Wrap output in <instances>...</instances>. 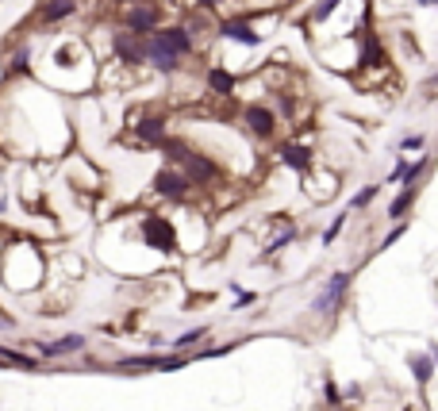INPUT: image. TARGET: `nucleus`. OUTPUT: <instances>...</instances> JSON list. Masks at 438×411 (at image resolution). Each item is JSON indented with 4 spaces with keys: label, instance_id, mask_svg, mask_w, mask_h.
I'll return each mask as SVG.
<instances>
[{
    "label": "nucleus",
    "instance_id": "obj_4",
    "mask_svg": "<svg viewBox=\"0 0 438 411\" xmlns=\"http://www.w3.org/2000/svg\"><path fill=\"white\" fill-rule=\"evenodd\" d=\"M189 358L185 354H169V358H158V354H135V358H119L116 369H185Z\"/></svg>",
    "mask_w": 438,
    "mask_h": 411
},
{
    "label": "nucleus",
    "instance_id": "obj_35",
    "mask_svg": "<svg viewBox=\"0 0 438 411\" xmlns=\"http://www.w3.org/2000/svg\"><path fill=\"white\" fill-rule=\"evenodd\" d=\"M119 4H135V0H119Z\"/></svg>",
    "mask_w": 438,
    "mask_h": 411
},
{
    "label": "nucleus",
    "instance_id": "obj_20",
    "mask_svg": "<svg viewBox=\"0 0 438 411\" xmlns=\"http://www.w3.org/2000/svg\"><path fill=\"white\" fill-rule=\"evenodd\" d=\"M346 219H350V208H346L342 215H335V219H331V227L323 230V246H331V242L339 239V235H342V227H346Z\"/></svg>",
    "mask_w": 438,
    "mask_h": 411
},
{
    "label": "nucleus",
    "instance_id": "obj_8",
    "mask_svg": "<svg viewBox=\"0 0 438 411\" xmlns=\"http://www.w3.org/2000/svg\"><path fill=\"white\" fill-rule=\"evenodd\" d=\"M242 119H246V127L258 135V139H273V131H277V119H273V112H269V108H262V104H246Z\"/></svg>",
    "mask_w": 438,
    "mask_h": 411
},
{
    "label": "nucleus",
    "instance_id": "obj_3",
    "mask_svg": "<svg viewBox=\"0 0 438 411\" xmlns=\"http://www.w3.org/2000/svg\"><path fill=\"white\" fill-rule=\"evenodd\" d=\"M158 24H162V8H158V4H142V0H135L131 8L124 12V27L131 35H154Z\"/></svg>",
    "mask_w": 438,
    "mask_h": 411
},
{
    "label": "nucleus",
    "instance_id": "obj_33",
    "mask_svg": "<svg viewBox=\"0 0 438 411\" xmlns=\"http://www.w3.org/2000/svg\"><path fill=\"white\" fill-rule=\"evenodd\" d=\"M427 354L435 358V369H438V342H430V346H427Z\"/></svg>",
    "mask_w": 438,
    "mask_h": 411
},
{
    "label": "nucleus",
    "instance_id": "obj_23",
    "mask_svg": "<svg viewBox=\"0 0 438 411\" xmlns=\"http://www.w3.org/2000/svg\"><path fill=\"white\" fill-rule=\"evenodd\" d=\"M427 165H430V158H427V154H423V158H415V162L407 165V173H404V189H415V177H419V173L427 169Z\"/></svg>",
    "mask_w": 438,
    "mask_h": 411
},
{
    "label": "nucleus",
    "instance_id": "obj_7",
    "mask_svg": "<svg viewBox=\"0 0 438 411\" xmlns=\"http://www.w3.org/2000/svg\"><path fill=\"white\" fill-rule=\"evenodd\" d=\"M85 342H89L85 335H62L58 342H35V350L42 358H69V354H81Z\"/></svg>",
    "mask_w": 438,
    "mask_h": 411
},
{
    "label": "nucleus",
    "instance_id": "obj_5",
    "mask_svg": "<svg viewBox=\"0 0 438 411\" xmlns=\"http://www.w3.org/2000/svg\"><path fill=\"white\" fill-rule=\"evenodd\" d=\"M189 189H192V185H189V177H185V173H177V169H158L154 173V192H158V196L181 200Z\"/></svg>",
    "mask_w": 438,
    "mask_h": 411
},
{
    "label": "nucleus",
    "instance_id": "obj_26",
    "mask_svg": "<svg viewBox=\"0 0 438 411\" xmlns=\"http://www.w3.org/2000/svg\"><path fill=\"white\" fill-rule=\"evenodd\" d=\"M292 239H296V227H289V230H285V235H277V239L269 242V250H273V254H277V250H281V246H289Z\"/></svg>",
    "mask_w": 438,
    "mask_h": 411
},
{
    "label": "nucleus",
    "instance_id": "obj_25",
    "mask_svg": "<svg viewBox=\"0 0 438 411\" xmlns=\"http://www.w3.org/2000/svg\"><path fill=\"white\" fill-rule=\"evenodd\" d=\"M377 192H380V185H365L357 196H350V208H365V204H373L377 200Z\"/></svg>",
    "mask_w": 438,
    "mask_h": 411
},
{
    "label": "nucleus",
    "instance_id": "obj_21",
    "mask_svg": "<svg viewBox=\"0 0 438 411\" xmlns=\"http://www.w3.org/2000/svg\"><path fill=\"white\" fill-rule=\"evenodd\" d=\"M162 150H166V158H169V162H177V165H185V158H189V146L177 142V139H166V142H162Z\"/></svg>",
    "mask_w": 438,
    "mask_h": 411
},
{
    "label": "nucleus",
    "instance_id": "obj_9",
    "mask_svg": "<svg viewBox=\"0 0 438 411\" xmlns=\"http://www.w3.org/2000/svg\"><path fill=\"white\" fill-rule=\"evenodd\" d=\"M185 177H189V185H212L219 177V165L208 162L204 154H189L185 158Z\"/></svg>",
    "mask_w": 438,
    "mask_h": 411
},
{
    "label": "nucleus",
    "instance_id": "obj_13",
    "mask_svg": "<svg viewBox=\"0 0 438 411\" xmlns=\"http://www.w3.org/2000/svg\"><path fill=\"white\" fill-rule=\"evenodd\" d=\"M407 365H412V377L419 388L430 385V377H435V358L430 354H407Z\"/></svg>",
    "mask_w": 438,
    "mask_h": 411
},
{
    "label": "nucleus",
    "instance_id": "obj_29",
    "mask_svg": "<svg viewBox=\"0 0 438 411\" xmlns=\"http://www.w3.org/2000/svg\"><path fill=\"white\" fill-rule=\"evenodd\" d=\"M335 4H339V0H323L319 8H315V19H327V16L335 12Z\"/></svg>",
    "mask_w": 438,
    "mask_h": 411
},
{
    "label": "nucleus",
    "instance_id": "obj_30",
    "mask_svg": "<svg viewBox=\"0 0 438 411\" xmlns=\"http://www.w3.org/2000/svg\"><path fill=\"white\" fill-rule=\"evenodd\" d=\"M12 69H16V74H24V69H27V50H19V54H16V62H12Z\"/></svg>",
    "mask_w": 438,
    "mask_h": 411
},
{
    "label": "nucleus",
    "instance_id": "obj_18",
    "mask_svg": "<svg viewBox=\"0 0 438 411\" xmlns=\"http://www.w3.org/2000/svg\"><path fill=\"white\" fill-rule=\"evenodd\" d=\"M139 139L162 146V142H166V124H162V119H146V124L139 127Z\"/></svg>",
    "mask_w": 438,
    "mask_h": 411
},
{
    "label": "nucleus",
    "instance_id": "obj_6",
    "mask_svg": "<svg viewBox=\"0 0 438 411\" xmlns=\"http://www.w3.org/2000/svg\"><path fill=\"white\" fill-rule=\"evenodd\" d=\"M150 42H158L162 50H169V54H177V58L192 50V39H189L185 27H158V31L150 35Z\"/></svg>",
    "mask_w": 438,
    "mask_h": 411
},
{
    "label": "nucleus",
    "instance_id": "obj_28",
    "mask_svg": "<svg viewBox=\"0 0 438 411\" xmlns=\"http://www.w3.org/2000/svg\"><path fill=\"white\" fill-rule=\"evenodd\" d=\"M423 142H427L423 135H407V139L400 142V150H423Z\"/></svg>",
    "mask_w": 438,
    "mask_h": 411
},
{
    "label": "nucleus",
    "instance_id": "obj_11",
    "mask_svg": "<svg viewBox=\"0 0 438 411\" xmlns=\"http://www.w3.org/2000/svg\"><path fill=\"white\" fill-rule=\"evenodd\" d=\"M116 54L124 58L127 66L146 62V42H142V35H119V39H116Z\"/></svg>",
    "mask_w": 438,
    "mask_h": 411
},
{
    "label": "nucleus",
    "instance_id": "obj_17",
    "mask_svg": "<svg viewBox=\"0 0 438 411\" xmlns=\"http://www.w3.org/2000/svg\"><path fill=\"white\" fill-rule=\"evenodd\" d=\"M0 358L12 365V369H27V373H35L39 369V358H31V354H19V350H0Z\"/></svg>",
    "mask_w": 438,
    "mask_h": 411
},
{
    "label": "nucleus",
    "instance_id": "obj_36",
    "mask_svg": "<svg viewBox=\"0 0 438 411\" xmlns=\"http://www.w3.org/2000/svg\"><path fill=\"white\" fill-rule=\"evenodd\" d=\"M423 4H427V0H423Z\"/></svg>",
    "mask_w": 438,
    "mask_h": 411
},
{
    "label": "nucleus",
    "instance_id": "obj_2",
    "mask_svg": "<svg viewBox=\"0 0 438 411\" xmlns=\"http://www.w3.org/2000/svg\"><path fill=\"white\" fill-rule=\"evenodd\" d=\"M142 239L150 242V250H162V254H174L177 250V230L166 215H146L142 219Z\"/></svg>",
    "mask_w": 438,
    "mask_h": 411
},
{
    "label": "nucleus",
    "instance_id": "obj_24",
    "mask_svg": "<svg viewBox=\"0 0 438 411\" xmlns=\"http://www.w3.org/2000/svg\"><path fill=\"white\" fill-rule=\"evenodd\" d=\"M404 230H407V223H396V227H392L389 235H385V239H380V246L373 250V254H385V250H389V246H396V242L404 239Z\"/></svg>",
    "mask_w": 438,
    "mask_h": 411
},
{
    "label": "nucleus",
    "instance_id": "obj_14",
    "mask_svg": "<svg viewBox=\"0 0 438 411\" xmlns=\"http://www.w3.org/2000/svg\"><path fill=\"white\" fill-rule=\"evenodd\" d=\"M74 0H47V4H42V19H47V24H54V19H66V16H74Z\"/></svg>",
    "mask_w": 438,
    "mask_h": 411
},
{
    "label": "nucleus",
    "instance_id": "obj_37",
    "mask_svg": "<svg viewBox=\"0 0 438 411\" xmlns=\"http://www.w3.org/2000/svg\"><path fill=\"white\" fill-rule=\"evenodd\" d=\"M435 4H438V0H435Z\"/></svg>",
    "mask_w": 438,
    "mask_h": 411
},
{
    "label": "nucleus",
    "instance_id": "obj_16",
    "mask_svg": "<svg viewBox=\"0 0 438 411\" xmlns=\"http://www.w3.org/2000/svg\"><path fill=\"white\" fill-rule=\"evenodd\" d=\"M281 162L292 165V169L308 173V165H312V154H308L304 146H281Z\"/></svg>",
    "mask_w": 438,
    "mask_h": 411
},
{
    "label": "nucleus",
    "instance_id": "obj_1",
    "mask_svg": "<svg viewBox=\"0 0 438 411\" xmlns=\"http://www.w3.org/2000/svg\"><path fill=\"white\" fill-rule=\"evenodd\" d=\"M350 280H354V273H350V269L331 273V277H327V285L319 288V296L312 300V312L315 315H335L342 308V300H346V292H350Z\"/></svg>",
    "mask_w": 438,
    "mask_h": 411
},
{
    "label": "nucleus",
    "instance_id": "obj_19",
    "mask_svg": "<svg viewBox=\"0 0 438 411\" xmlns=\"http://www.w3.org/2000/svg\"><path fill=\"white\" fill-rule=\"evenodd\" d=\"M415 204V189H400V196L389 204V219H404V212Z\"/></svg>",
    "mask_w": 438,
    "mask_h": 411
},
{
    "label": "nucleus",
    "instance_id": "obj_31",
    "mask_svg": "<svg viewBox=\"0 0 438 411\" xmlns=\"http://www.w3.org/2000/svg\"><path fill=\"white\" fill-rule=\"evenodd\" d=\"M327 400H331V408H339V388H335L331 380H327Z\"/></svg>",
    "mask_w": 438,
    "mask_h": 411
},
{
    "label": "nucleus",
    "instance_id": "obj_15",
    "mask_svg": "<svg viewBox=\"0 0 438 411\" xmlns=\"http://www.w3.org/2000/svg\"><path fill=\"white\" fill-rule=\"evenodd\" d=\"M208 85H212V89L219 92V97H231V92H235V77L227 74V69H219V66L208 69Z\"/></svg>",
    "mask_w": 438,
    "mask_h": 411
},
{
    "label": "nucleus",
    "instance_id": "obj_10",
    "mask_svg": "<svg viewBox=\"0 0 438 411\" xmlns=\"http://www.w3.org/2000/svg\"><path fill=\"white\" fill-rule=\"evenodd\" d=\"M219 35H224V39H231V42H242V47H258V42H262V35H258L246 19H224Z\"/></svg>",
    "mask_w": 438,
    "mask_h": 411
},
{
    "label": "nucleus",
    "instance_id": "obj_32",
    "mask_svg": "<svg viewBox=\"0 0 438 411\" xmlns=\"http://www.w3.org/2000/svg\"><path fill=\"white\" fill-rule=\"evenodd\" d=\"M12 327H16V319H12V315H4V312H0V330H12Z\"/></svg>",
    "mask_w": 438,
    "mask_h": 411
},
{
    "label": "nucleus",
    "instance_id": "obj_12",
    "mask_svg": "<svg viewBox=\"0 0 438 411\" xmlns=\"http://www.w3.org/2000/svg\"><path fill=\"white\" fill-rule=\"evenodd\" d=\"M146 62L154 69H162V74H174V69H181V58L169 54V50H162L158 42H150V39H146Z\"/></svg>",
    "mask_w": 438,
    "mask_h": 411
},
{
    "label": "nucleus",
    "instance_id": "obj_27",
    "mask_svg": "<svg viewBox=\"0 0 438 411\" xmlns=\"http://www.w3.org/2000/svg\"><path fill=\"white\" fill-rule=\"evenodd\" d=\"M404 173H407V158H396V165H392V173H389V181L392 185L404 181Z\"/></svg>",
    "mask_w": 438,
    "mask_h": 411
},
{
    "label": "nucleus",
    "instance_id": "obj_34",
    "mask_svg": "<svg viewBox=\"0 0 438 411\" xmlns=\"http://www.w3.org/2000/svg\"><path fill=\"white\" fill-rule=\"evenodd\" d=\"M200 8H215V4H219V0H196Z\"/></svg>",
    "mask_w": 438,
    "mask_h": 411
},
{
    "label": "nucleus",
    "instance_id": "obj_22",
    "mask_svg": "<svg viewBox=\"0 0 438 411\" xmlns=\"http://www.w3.org/2000/svg\"><path fill=\"white\" fill-rule=\"evenodd\" d=\"M204 335H208V327H192V330H185V335H177V342H174L177 354H181V350H189V346H196Z\"/></svg>",
    "mask_w": 438,
    "mask_h": 411
}]
</instances>
